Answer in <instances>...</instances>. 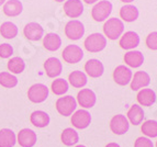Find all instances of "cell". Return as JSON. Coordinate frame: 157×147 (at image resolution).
<instances>
[{"instance_id": "cell-27", "label": "cell", "mask_w": 157, "mask_h": 147, "mask_svg": "<svg viewBox=\"0 0 157 147\" xmlns=\"http://www.w3.org/2000/svg\"><path fill=\"white\" fill-rule=\"evenodd\" d=\"M17 143L16 134L10 129L0 130V147H13Z\"/></svg>"}, {"instance_id": "cell-17", "label": "cell", "mask_w": 157, "mask_h": 147, "mask_svg": "<svg viewBox=\"0 0 157 147\" xmlns=\"http://www.w3.org/2000/svg\"><path fill=\"white\" fill-rule=\"evenodd\" d=\"M44 69L46 75L50 78H55L58 77L62 74L63 70V65L60 63V61L56 57H50L47 58L44 63Z\"/></svg>"}, {"instance_id": "cell-39", "label": "cell", "mask_w": 157, "mask_h": 147, "mask_svg": "<svg viewBox=\"0 0 157 147\" xmlns=\"http://www.w3.org/2000/svg\"><path fill=\"white\" fill-rule=\"evenodd\" d=\"M121 1L124 3H131L132 1H134V0H121Z\"/></svg>"}, {"instance_id": "cell-4", "label": "cell", "mask_w": 157, "mask_h": 147, "mask_svg": "<svg viewBox=\"0 0 157 147\" xmlns=\"http://www.w3.org/2000/svg\"><path fill=\"white\" fill-rule=\"evenodd\" d=\"M56 110L63 116H69L77 108V101L73 96H64L56 101Z\"/></svg>"}, {"instance_id": "cell-34", "label": "cell", "mask_w": 157, "mask_h": 147, "mask_svg": "<svg viewBox=\"0 0 157 147\" xmlns=\"http://www.w3.org/2000/svg\"><path fill=\"white\" fill-rule=\"evenodd\" d=\"M146 45L149 50L157 51V32H152L147 35Z\"/></svg>"}, {"instance_id": "cell-30", "label": "cell", "mask_w": 157, "mask_h": 147, "mask_svg": "<svg viewBox=\"0 0 157 147\" xmlns=\"http://www.w3.org/2000/svg\"><path fill=\"white\" fill-rule=\"evenodd\" d=\"M142 133L146 137H151V138H155L157 137V121L155 120H147L144 123L142 124L141 127Z\"/></svg>"}, {"instance_id": "cell-5", "label": "cell", "mask_w": 157, "mask_h": 147, "mask_svg": "<svg viewBox=\"0 0 157 147\" xmlns=\"http://www.w3.org/2000/svg\"><path fill=\"white\" fill-rule=\"evenodd\" d=\"M48 97V88L43 84H35L28 90V98L33 103L44 102Z\"/></svg>"}, {"instance_id": "cell-37", "label": "cell", "mask_w": 157, "mask_h": 147, "mask_svg": "<svg viewBox=\"0 0 157 147\" xmlns=\"http://www.w3.org/2000/svg\"><path fill=\"white\" fill-rule=\"evenodd\" d=\"M105 147H121L118 143H109L108 145H105Z\"/></svg>"}, {"instance_id": "cell-7", "label": "cell", "mask_w": 157, "mask_h": 147, "mask_svg": "<svg viewBox=\"0 0 157 147\" xmlns=\"http://www.w3.org/2000/svg\"><path fill=\"white\" fill-rule=\"evenodd\" d=\"M130 129V122L123 114H117L110 121V130L115 135H123Z\"/></svg>"}, {"instance_id": "cell-36", "label": "cell", "mask_w": 157, "mask_h": 147, "mask_svg": "<svg viewBox=\"0 0 157 147\" xmlns=\"http://www.w3.org/2000/svg\"><path fill=\"white\" fill-rule=\"evenodd\" d=\"M134 147H154V144L148 137L141 136L134 142Z\"/></svg>"}, {"instance_id": "cell-14", "label": "cell", "mask_w": 157, "mask_h": 147, "mask_svg": "<svg viewBox=\"0 0 157 147\" xmlns=\"http://www.w3.org/2000/svg\"><path fill=\"white\" fill-rule=\"evenodd\" d=\"M130 84H131V89L133 91H139L142 88H146L151 84V76L146 71H136L134 74V76L132 77V80Z\"/></svg>"}, {"instance_id": "cell-10", "label": "cell", "mask_w": 157, "mask_h": 147, "mask_svg": "<svg viewBox=\"0 0 157 147\" xmlns=\"http://www.w3.org/2000/svg\"><path fill=\"white\" fill-rule=\"evenodd\" d=\"M133 74L132 70L125 65H120L113 71V80L119 86H126L131 82Z\"/></svg>"}, {"instance_id": "cell-21", "label": "cell", "mask_w": 157, "mask_h": 147, "mask_svg": "<svg viewBox=\"0 0 157 147\" xmlns=\"http://www.w3.org/2000/svg\"><path fill=\"white\" fill-rule=\"evenodd\" d=\"M124 62L132 68H139L144 63V55L140 51H128L124 55Z\"/></svg>"}, {"instance_id": "cell-20", "label": "cell", "mask_w": 157, "mask_h": 147, "mask_svg": "<svg viewBox=\"0 0 157 147\" xmlns=\"http://www.w3.org/2000/svg\"><path fill=\"white\" fill-rule=\"evenodd\" d=\"M144 116H145L144 110L139 104L132 105L131 108L128 109V114H126V119L128 120V122L135 126L142 124V122L144 120Z\"/></svg>"}, {"instance_id": "cell-12", "label": "cell", "mask_w": 157, "mask_h": 147, "mask_svg": "<svg viewBox=\"0 0 157 147\" xmlns=\"http://www.w3.org/2000/svg\"><path fill=\"white\" fill-rule=\"evenodd\" d=\"M77 102L81 108H92L97 102V96L91 89H81L77 95Z\"/></svg>"}, {"instance_id": "cell-31", "label": "cell", "mask_w": 157, "mask_h": 147, "mask_svg": "<svg viewBox=\"0 0 157 147\" xmlns=\"http://www.w3.org/2000/svg\"><path fill=\"white\" fill-rule=\"evenodd\" d=\"M52 91L54 92V95L56 96H63L68 91V82L64 78H58L55 79L52 82V87H51Z\"/></svg>"}, {"instance_id": "cell-9", "label": "cell", "mask_w": 157, "mask_h": 147, "mask_svg": "<svg viewBox=\"0 0 157 147\" xmlns=\"http://www.w3.org/2000/svg\"><path fill=\"white\" fill-rule=\"evenodd\" d=\"M71 121L75 129H87L91 123V114L87 110H78L71 115Z\"/></svg>"}, {"instance_id": "cell-1", "label": "cell", "mask_w": 157, "mask_h": 147, "mask_svg": "<svg viewBox=\"0 0 157 147\" xmlns=\"http://www.w3.org/2000/svg\"><path fill=\"white\" fill-rule=\"evenodd\" d=\"M124 32V23L121 19H108L103 24V33L109 40H118Z\"/></svg>"}, {"instance_id": "cell-33", "label": "cell", "mask_w": 157, "mask_h": 147, "mask_svg": "<svg viewBox=\"0 0 157 147\" xmlns=\"http://www.w3.org/2000/svg\"><path fill=\"white\" fill-rule=\"evenodd\" d=\"M0 85L5 88H14L18 85V78L7 71L0 73Z\"/></svg>"}, {"instance_id": "cell-26", "label": "cell", "mask_w": 157, "mask_h": 147, "mask_svg": "<svg viewBox=\"0 0 157 147\" xmlns=\"http://www.w3.org/2000/svg\"><path fill=\"white\" fill-rule=\"evenodd\" d=\"M68 80H69V84L73 87H75V88H82L88 82L87 75L84 71H80V70H75L69 74Z\"/></svg>"}, {"instance_id": "cell-8", "label": "cell", "mask_w": 157, "mask_h": 147, "mask_svg": "<svg viewBox=\"0 0 157 147\" xmlns=\"http://www.w3.org/2000/svg\"><path fill=\"white\" fill-rule=\"evenodd\" d=\"M64 61L69 64H77L84 58V52L78 45H67L62 53Z\"/></svg>"}, {"instance_id": "cell-24", "label": "cell", "mask_w": 157, "mask_h": 147, "mask_svg": "<svg viewBox=\"0 0 157 147\" xmlns=\"http://www.w3.org/2000/svg\"><path fill=\"white\" fill-rule=\"evenodd\" d=\"M30 121L36 127H46L50 124V115L44 111H34L30 116Z\"/></svg>"}, {"instance_id": "cell-18", "label": "cell", "mask_w": 157, "mask_h": 147, "mask_svg": "<svg viewBox=\"0 0 157 147\" xmlns=\"http://www.w3.org/2000/svg\"><path fill=\"white\" fill-rule=\"evenodd\" d=\"M37 141L35 132L30 129H23L19 132L18 143L22 147H33Z\"/></svg>"}, {"instance_id": "cell-25", "label": "cell", "mask_w": 157, "mask_h": 147, "mask_svg": "<svg viewBox=\"0 0 157 147\" xmlns=\"http://www.w3.org/2000/svg\"><path fill=\"white\" fill-rule=\"evenodd\" d=\"M43 45L47 51L55 52L62 45V39L56 33H47L43 39Z\"/></svg>"}, {"instance_id": "cell-38", "label": "cell", "mask_w": 157, "mask_h": 147, "mask_svg": "<svg viewBox=\"0 0 157 147\" xmlns=\"http://www.w3.org/2000/svg\"><path fill=\"white\" fill-rule=\"evenodd\" d=\"M82 1H85V2H86L87 5H92V3L97 2L98 0H82Z\"/></svg>"}, {"instance_id": "cell-35", "label": "cell", "mask_w": 157, "mask_h": 147, "mask_svg": "<svg viewBox=\"0 0 157 147\" xmlns=\"http://www.w3.org/2000/svg\"><path fill=\"white\" fill-rule=\"evenodd\" d=\"M13 54V48L8 43H3L0 45V57L1 58H9Z\"/></svg>"}, {"instance_id": "cell-42", "label": "cell", "mask_w": 157, "mask_h": 147, "mask_svg": "<svg viewBox=\"0 0 157 147\" xmlns=\"http://www.w3.org/2000/svg\"><path fill=\"white\" fill-rule=\"evenodd\" d=\"M55 1H57V2H63L64 0H55Z\"/></svg>"}, {"instance_id": "cell-43", "label": "cell", "mask_w": 157, "mask_h": 147, "mask_svg": "<svg viewBox=\"0 0 157 147\" xmlns=\"http://www.w3.org/2000/svg\"><path fill=\"white\" fill-rule=\"evenodd\" d=\"M156 147H157V142H156Z\"/></svg>"}, {"instance_id": "cell-32", "label": "cell", "mask_w": 157, "mask_h": 147, "mask_svg": "<svg viewBox=\"0 0 157 147\" xmlns=\"http://www.w3.org/2000/svg\"><path fill=\"white\" fill-rule=\"evenodd\" d=\"M8 69L12 74H21L25 68V63L21 57H12L8 62Z\"/></svg>"}, {"instance_id": "cell-19", "label": "cell", "mask_w": 157, "mask_h": 147, "mask_svg": "<svg viewBox=\"0 0 157 147\" xmlns=\"http://www.w3.org/2000/svg\"><path fill=\"white\" fill-rule=\"evenodd\" d=\"M136 99H137V102L143 107H152L156 102V93L151 88H144L139 90Z\"/></svg>"}, {"instance_id": "cell-40", "label": "cell", "mask_w": 157, "mask_h": 147, "mask_svg": "<svg viewBox=\"0 0 157 147\" xmlns=\"http://www.w3.org/2000/svg\"><path fill=\"white\" fill-rule=\"evenodd\" d=\"M6 1H7V0H0V6H2L3 3L6 2Z\"/></svg>"}, {"instance_id": "cell-6", "label": "cell", "mask_w": 157, "mask_h": 147, "mask_svg": "<svg viewBox=\"0 0 157 147\" xmlns=\"http://www.w3.org/2000/svg\"><path fill=\"white\" fill-rule=\"evenodd\" d=\"M65 34L69 40L77 41L85 34V26L78 20H71L65 25Z\"/></svg>"}, {"instance_id": "cell-23", "label": "cell", "mask_w": 157, "mask_h": 147, "mask_svg": "<svg viewBox=\"0 0 157 147\" xmlns=\"http://www.w3.org/2000/svg\"><path fill=\"white\" fill-rule=\"evenodd\" d=\"M23 6L20 0H9L3 5V13L8 17H17L21 14Z\"/></svg>"}, {"instance_id": "cell-2", "label": "cell", "mask_w": 157, "mask_h": 147, "mask_svg": "<svg viewBox=\"0 0 157 147\" xmlns=\"http://www.w3.org/2000/svg\"><path fill=\"white\" fill-rule=\"evenodd\" d=\"M85 48L88 52L98 53L101 52L107 46V37L101 33H92L85 40Z\"/></svg>"}, {"instance_id": "cell-29", "label": "cell", "mask_w": 157, "mask_h": 147, "mask_svg": "<svg viewBox=\"0 0 157 147\" xmlns=\"http://www.w3.org/2000/svg\"><path fill=\"white\" fill-rule=\"evenodd\" d=\"M0 34L7 40L14 39L18 35V26L12 22H3L0 26Z\"/></svg>"}, {"instance_id": "cell-41", "label": "cell", "mask_w": 157, "mask_h": 147, "mask_svg": "<svg viewBox=\"0 0 157 147\" xmlns=\"http://www.w3.org/2000/svg\"><path fill=\"white\" fill-rule=\"evenodd\" d=\"M75 147H86L85 145H77V146H75Z\"/></svg>"}, {"instance_id": "cell-3", "label": "cell", "mask_w": 157, "mask_h": 147, "mask_svg": "<svg viewBox=\"0 0 157 147\" xmlns=\"http://www.w3.org/2000/svg\"><path fill=\"white\" fill-rule=\"evenodd\" d=\"M112 9H113V6L110 1L102 0V1H99L98 3L94 5V7L91 10V17L94 21L103 22L110 17L111 12H112Z\"/></svg>"}, {"instance_id": "cell-28", "label": "cell", "mask_w": 157, "mask_h": 147, "mask_svg": "<svg viewBox=\"0 0 157 147\" xmlns=\"http://www.w3.org/2000/svg\"><path fill=\"white\" fill-rule=\"evenodd\" d=\"M60 139H62L63 144L66 145V146H73V145H76L79 142V135L74 129L67 127V129L64 130L62 135H60Z\"/></svg>"}, {"instance_id": "cell-15", "label": "cell", "mask_w": 157, "mask_h": 147, "mask_svg": "<svg viewBox=\"0 0 157 147\" xmlns=\"http://www.w3.org/2000/svg\"><path fill=\"white\" fill-rule=\"evenodd\" d=\"M85 71L91 78H99L105 73V66L99 59L92 58L87 61V63L85 64Z\"/></svg>"}, {"instance_id": "cell-13", "label": "cell", "mask_w": 157, "mask_h": 147, "mask_svg": "<svg viewBox=\"0 0 157 147\" xmlns=\"http://www.w3.org/2000/svg\"><path fill=\"white\" fill-rule=\"evenodd\" d=\"M64 12L71 19H77L84 12V5L80 0H67L64 3Z\"/></svg>"}, {"instance_id": "cell-16", "label": "cell", "mask_w": 157, "mask_h": 147, "mask_svg": "<svg viewBox=\"0 0 157 147\" xmlns=\"http://www.w3.org/2000/svg\"><path fill=\"white\" fill-rule=\"evenodd\" d=\"M24 36L30 41H39L43 37L44 30L41 26V24L36 22H30L28 23L23 29Z\"/></svg>"}, {"instance_id": "cell-11", "label": "cell", "mask_w": 157, "mask_h": 147, "mask_svg": "<svg viewBox=\"0 0 157 147\" xmlns=\"http://www.w3.org/2000/svg\"><path fill=\"white\" fill-rule=\"evenodd\" d=\"M140 42H141V40H140L139 34L136 32L128 31L123 35H121L119 44H120L121 48H123V50L132 51L139 46Z\"/></svg>"}, {"instance_id": "cell-22", "label": "cell", "mask_w": 157, "mask_h": 147, "mask_svg": "<svg viewBox=\"0 0 157 147\" xmlns=\"http://www.w3.org/2000/svg\"><path fill=\"white\" fill-rule=\"evenodd\" d=\"M140 11L135 6L125 5L120 9V17L125 22H134L139 19Z\"/></svg>"}]
</instances>
